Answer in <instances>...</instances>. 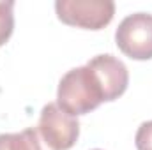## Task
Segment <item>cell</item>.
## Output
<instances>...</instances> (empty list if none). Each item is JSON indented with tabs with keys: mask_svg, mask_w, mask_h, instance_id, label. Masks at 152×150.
I'll return each mask as SVG.
<instances>
[{
	"mask_svg": "<svg viewBox=\"0 0 152 150\" xmlns=\"http://www.w3.org/2000/svg\"><path fill=\"white\" fill-rule=\"evenodd\" d=\"M103 99L101 87L90 67H76L62 76L57 90V104L73 117L96 110Z\"/></svg>",
	"mask_w": 152,
	"mask_h": 150,
	"instance_id": "cell-1",
	"label": "cell"
},
{
	"mask_svg": "<svg viewBox=\"0 0 152 150\" xmlns=\"http://www.w3.org/2000/svg\"><path fill=\"white\" fill-rule=\"evenodd\" d=\"M57 16L69 27L101 30L115 14V4L112 0H57Z\"/></svg>",
	"mask_w": 152,
	"mask_h": 150,
	"instance_id": "cell-2",
	"label": "cell"
},
{
	"mask_svg": "<svg viewBox=\"0 0 152 150\" xmlns=\"http://www.w3.org/2000/svg\"><path fill=\"white\" fill-rule=\"evenodd\" d=\"M118 50L133 60L152 58V14L136 12L124 18L115 32Z\"/></svg>",
	"mask_w": 152,
	"mask_h": 150,
	"instance_id": "cell-3",
	"label": "cell"
},
{
	"mask_svg": "<svg viewBox=\"0 0 152 150\" xmlns=\"http://www.w3.org/2000/svg\"><path fill=\"white\" fill-rule=\"evenodd\" d=\"M39 134L53 150H69L80 136L78 118L64 111L57 103H48L39 117Z\"/></svg>",
	"mask_w": 152,
	"mask_h": 150,
	"instance_id": "cell-4",
	"label": "cell"
},
{
	"mask_svg": "<svg viewBox=\"0 0 152 150\" xmlns=\"http://www.w3.org/2000/svg\"><path fill=\"white\" fill-rule=\"evenodd\" d=\"M87 67H90V71L97 78L104 103L118 99L126 92L129 85V73L127 67L113 55H97L88 60Z\"/></svg>",
	"mask_w": 152,
	"mask_h": 150,
	"instance_id": "cell-5",
	"label": "cell"
},
{
	"mask_svg": "<svg viewBox=\"0 0 152 150\" xmlns=\"http://www.w3.org/2000/svg\"><path fill=\"white\" fill-rule=\"evenodd\" d=\"M0 150H53L39 134L37 127H28L21 133L0 134Z\"/></svg>",
	"mask_w": 152,
	"mask_h": 150,
	"instance_id": "cell-6",
	"label": "cell"
},
{
	"mask_svg": "<svg viewBox=\"0 0 152 150\" xmlns=\"http://www.w3.org/2000/svg\"><path fill=\"white\" fill-rule=\"evenodd\" d=\"M14 2H0V46H4L14 30V14H12Z\"/></svg>",
	"mask_w": 152,
	"mask_h": 150,
	"instance_id": "cell-7",
	"label": "cell"
},
{
	"mask_svg": "<svg viewBox=\"0 0 152 150\" xmlns=\"http://www.w3.org/2000/svg\"><path fill=\"white\" fill-rule=\"evenodd\" d=\"M134 145L138 150H152V120L143 122L134 136Z\"/></svg>",
	"mask_w": 152,
	"mask_h": 150,
	"instance_id": "cell-8",
	"label": "cell"
},
{
	"mask_svg": "<svg viewBox=\"0 0 152 150\" xmlns=\"http://www.w3.org/2000/svg\"><path fill=\"white\" fill-rule=\"evenodd\" d=\"M94 150H99V149H94Z\"/></svg>",
	"mask_w": 152,
	"mask_h": 150,
	"instance_id": "cell-9",
	"label": "cell"
}]
</instances>
